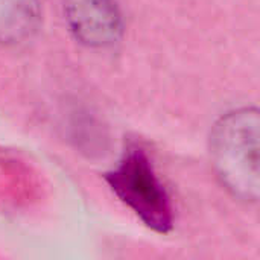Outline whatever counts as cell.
Instances as JSON below:
<instances>
[{
    "label": "cell",
    "instance_id": "obj_1",
    "mask_svg": "<svg viewBox=\"0 0 260 260\" xmlns=\"http://www.w3.org/2000/svg\"><path fill=\"white\" fill-rule=\"evenodd\" d=\"M210 154L229 190L260 203V110L241 108L222 116L212 133Z\"/></svg>",
    "mask_w": 260,
    "mask_h": 260
},
{
    "label": "cell",
    "instance_id": "obj_2",
    "mask_svg": "<svg viewBox=\"0 0 260 260\" xmlns=\"http://www.w3.org/2000/svg\"><path fill=\"white\" fill-rule=\"evenodd\" d=\"M107 183L145 225L158 233H168L172 229L174 204L171 195L142 148L128 149L117 166L107 174Z\"/></svg>",
    "mask_w": 260,
    "mask_h": 260
},
{
    "label": "cell",
    "instance_id": "obj_3",
    "mask_svg": "<svg viewBox=\"0 0 260 260\" xmlns=\"http://www.w3.org/2000/svg\"><path fill=\"white\" fill-rule=\"evenodd\" d=\"M70 32L91 47H108L122 35V15L116 0H64Z\"/></svg>",
    "mask_w": 260,
    "mask_h": 260
},
{
    "label": "cell",
    "instance_id": "obj_4",
    "mask_svg": "<svg viewBox=\"0 0 260 260\" xmlns=\"http://www.w3.org/2000/svg\"><path fill=\"white\" fill-rule=\"evenodd\" d=\"M38 24V0H0V43H20L29 38Z\"/></svg>",
    "mask_w": 260,
    "mask_h": 260
}]
</instances>
